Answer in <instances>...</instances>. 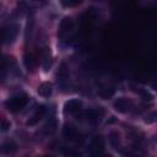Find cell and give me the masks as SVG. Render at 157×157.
Returning a JSON list of instances; mask_svg holds the SVG:
<instances>
[{"instance_id": "obj_1", "label": "cell", "mask_w": 157, "mask_h": 157, "mask_svg": "<svg viewBox=\"0 0 157 157\" xmlns=\"http://www.w3.org/2000/svg\"><path fill=\"white\" fill-rule=\"evenodd\" d=\"M28 101H29L28 96H27L25 92H20V93H17V94L10 97V98L5 102V107H6V109H7L9 112H11V113H17V112L22 110V109L27 105Z\"/></svg>"}, {"instance_id": "obj_2", "label": "cell", "mask_w": 157, "mask_h": 157, "mask_svg": "<svg viewBox=\"0 0 157 157\" xmlns=\"http://www.w3.org/2000/svg\"><path fill=\"white\" fill-rule=\"evenodd\" d=\"M83 115L88 123L97 125L101 123V120L104 115V112H103V109H99V108H90V109L85 110Z\"/></svg>"}, {"instance_id": "obj_3", "label": "cell", "mask_w": 157, "mask_h": 157, "mask_svg": "<svg viewBox=\"0 0 157 157\" xmlns=\"http://www.w3.org/2000/svg\"><path fill=\"white\" fill-rule=\"evenodd\" d=\"M18 34V26L15 23H10L2 28V42L12 43Z\"/></svg>"}, {"instance_id": "obj_4", "label": "cell", "mask_w": 157, "mask_h": 157, "mask_svg": "<svg viewBox=\"0 0 157 157\" xmlns=\"http://www.w3.org/2000/svg\"><path fill=\"white\" fill-rule=\"evenodd\" d=\"M45 113H47V108H45L44 105H39V107H37L36 110L32 113V115H31V117L28 118V120L26 121V124H27L28 126H33V125L38 124L39 120L45 115Z\"/></svg>"}, {"instance_id": "obj_5", "label": "cell", "mask_w": 157, "mask_h": 157, "mask_svg": "<svg viewBox=\"0 0 157 157\" xmlns=\"http://www.w3.org/2000/svg\"><path fill=\"white\" fill-rule=\"evenodd\" d=\"M88 150H90L91 155H101L103 152V150H104V142H103L102 137H99V136L93 137L91 140V142H90Z\"/></svg>"}, {"instance_id": "obj_6", "label": "cell", "mask_w": 157, "mask_h": 157, "mask_svg": "<svg viewBox=\"0 0 157 157\" xmlns=\"http://www.w3.org/2000/svg\"><path fill=\"white\" fill-rule=\"evenodd\" d=\"M114 108H115V110H118L120 113H126L132 108V101H130L125 97H120L114 102Z\"/></svg>"}, {"instance_id": "obj_7", "label": "cell", "mask_w": 157, "mask_h": 157, "mask_svg": "<svg viewBox=\"0 0 157 157\" xmlns=\"http://www.w3.org/2000/svg\"><path fill=\"white\" fill-rule=\"evenodd\" d=\"M81 109H82V101H80V99H69L64 104V112L65 113L75 114V113L80 112Z\"/></svg>"}, {"instance_id": "obj_8", "label": "cell", "mask_w": 157, "mask_h": 157, "mask_svg": "<svg viewBox=\"0 0 157 157\" xmlns=\"http://www.w3.org/2000/svg\"><path fill=\"white\" fill-rule=\"evenodd\" d=\"M63 135L67 140H71V141H78V137H80L78 130L75 126L70 125V124L64 125V128H63Z\"/></svg>"}, {"instance_id": "obj_9", "label": "cell", "mask_w": 157, "mask_h": 157, "mask_svg": "<svg viewBox=\"0 0 157 157\" xmlns=\"http://www.w3.org/2000/svg\"><path fill=\"white\" fill-rule=\"evenodd\" d=\"M74 28V22L70 17H65L60 25H59V36H64V34H67L71 29Z\"/></svg>"}, {"instance_id": "obj_10", "label": "cell", "mask_w": 157, "mask_h": 157, "mask_svg": "<svg viewBox=\"0 0 157 157\" xmlns=\"http://www.w3.org/2000/svg\"><path fill=\"white\" fill-rule=\"evenodd\" d=\"M53 93V85L50 82H42L38 86V94L43 98H49Z\"/></svg>"}, {"instance_id": "obj_11", "label": "cell", "mask_w": 157, "mask_h": 157, "mask_svg": "<svg viewBox=\"0 0 157 157\" xmlns=\"http://www.w3.org/2000/svg\"><path fill=\"white\" fill-rule=\"evenodd\" d=\"M56 77H58V80L60 82H64V81H66L69 78V69H67L65 63L60 64V67H59V70L56 72Z\"/></svg>"}, {"instance_id": "obj_12", "label": "cell", "mask_w": 157, "mask_h": 157, "mask_svg": "<svg viewBox=\"0 0 157 157\" xmlns=\"http://www.w3.org/2000/svg\"><path fill=\"white\" fill-rule=\"evenodd\" d=\"M17 150V145L15 141L12 140H6L5 142H2L1 145V152L2 153H12Z\"/></svg>"}, {"instance_id": "obj_13", "label": "cell", "mask_w": 157, "mask_h": 157, "mask_svg": "<svg viewBox=\"0 0 157 157\" xmlns=\"http://www.w3.org/2000/svg\"><path fill=\"white\" fill-rule=\"evenodd\" d=\"M23 63H25V66L27 67V70H33L37 66V59L32 54H28V53L25 55Z\"/></svg>"}, {"instance_id": "obj_14", "label": "cell", "mask_w": 157, "mask_h": 157, "mask_svg": "<svg viewBox=\"0 0 157 157\" xmlns=\"http://www.w3.org/2000/svg\"><path fill=\"white\" fill-rule=\"evenodd\" d=\"M55 129H56V121H55V119H50V120L43 126V131H44L45 135L53 134V132L55 131Z\"/></svg>"}, {"instance_id": "obj_15", "label": "cell", "mask_w": 157, "mask_h": 157, "mask_svg": "<svg viewBox=\"0 0 157 157\" xmlns=\"http://www.w3.org/2000/svg\"><path fill=\"white\" fill-rule=\"evenodd\" d=\"M98 96L102 97L103 99H108V98H110V97L114 96V90L113 88H107V87L101 88L98 91Z\"/></svg>"}, {"instance_id": "obj_16", "label": "cell", "mask_w": 157, "mask_h": 157, "mask_svg": "<svg viewBox=\"0 0 157 157\" xmlns=\"http://www.w3.org/2000/svg\"><path fill=\"white\" fill-rule=\"evenodd\" d=\"M82 2V0H60V4L64 7H75L77 5H80Z\"/></svg>"}, {"instance_id": "obj_17", "label": "cell", "mask_w": 157, "mask_h": 157, "mask_svg": "<svg viewBox=\"0 0 157 157\" xmlns=\"http://www.w3.org/2000/svg\"><path fill=\"white\" fill-rule=\"evenodd\" d=\"M139 93H140L145 99H152V94H151L148 91H146V90H139Z\"/></svg>"}, {"instance_id": "obj_18", "label": "cell", "mask_w": 157, "mask_h": 157, "mask_svg": "<svg viewBox=\"0 0 157 157\" xmlns=\"http://www.w3.org/2000/svg\"><path fill=\"white\" fill-rule=\"evenodd\" d=\"M10 121H6V119H2L1 120V128H2V131H5V130H7L9 128H10Z\"/></svg>"}]
</instances>
